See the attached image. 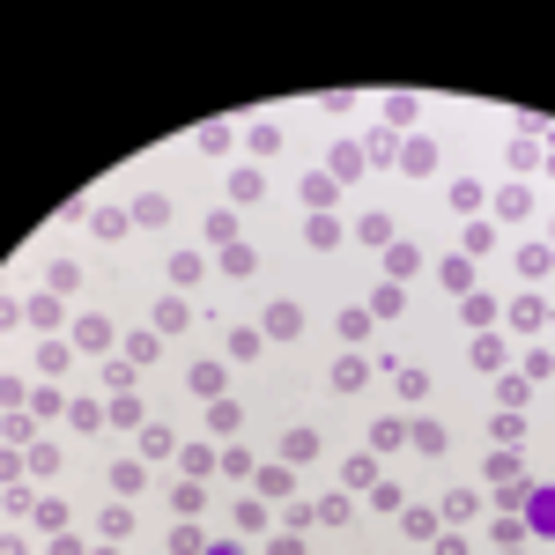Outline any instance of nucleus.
<instances>
[{
	"label": "nucleus",
	"instance_id": "412c9836",
	"mask_svg": "<svg viewBox=\"0 0 555 555\" xmlns=\"http://www.w3.org/2000/svg\"><path fill=\"white\" fill-rule=\"evenodd\" d=\"M259 341H266V334H252V326H237V334H230V356H259Z\"/></svg>",
	"mask_w": 555,
	"mask_h": 555
},
{
	"label": "nucleus",
	"instance_id": "39448f33",
	"mask_svg": "<svg viewBox=\"0 0 555 555\" xmlns=\"http://www.w3.org/2000/svg\"><path fill=\"white\" fill-rule=\"evenodd\" d=\"M400 163H407V171H437V141H407V149H400Z\"/></svg>",
	"mask_w": 555,
	"mask_h": 555
},
{
	"label": "nucleus",
	"instance_id": "6e6552de",
	"mask_svg": "<svg viewBox=\"0 0 555 555\" xmlns=\"http://www.w3.org/2000/svg\"><path fill=\"white\" fill-rule=\"evenodd\" d=\"M511 326H519V334H541V326H548V304H541V297H526L519 312H511Z\"/></svg>",
	"mask_w": 555,
	"mask_h": 555
},
{
	"label": "nucleus",
	"instance_id": "2eb2a0df",
	"mask_svg": "<svg viewBox=\"0 0 555 555\" xmlns=\"http://www.w3.org/2000/svg\"><path fill=\"white\" fill-rule=\"evenodd\" d=\"M451 208L474 215V208H482V185H474V178H459V185H451Z\"/></svg>",
	"mask_w": 555,
	"mask_h": 555
},
{
	"label": "nucleus",
	"instance_id": "6ab92c4d",
	"mask_svg": "<svg viewBox=\"0 0 555 555\" xmlns=\"http://www.w3.org/2000/svg\"><path fill=\"white\" fill-rule=\"evenodd\" d=\"M112 422H119V429H134V422H141V400H134V393H119V400H112Z\"/></svg>",
	"mask_w": 555,
	"mask_h": 555
},
{
	"label": "nucleus",
	"instance_id": "ddd939ff",
	"mask_svg": "<svg viewBox=\"0 0 555 555\" xmlns=\"http://www.w3.org/2000/svg\"><path fill=\"white\" fill-rule=\"evenodd\" d=\"M385 266H393V281H407L422 259H415V244H393V252H385Z\"/></svg>",
	"mask_w": 555,
	"mask_h": 555
},
{
	"label": "nucleus",
	"instance_id": "f257e3e1",
	"mask_svg": "<svg viewBox=\"0 0 555 555\" xmlns=\"http://www.w3.org/2000/svg\"><path fill=\"white\" fill-rule=\"evenodd\" d=\"M266 334H274V341H297V334H304V312H297L289 297H281V304H266Z\"/></svg>",
	"mask_w": 555,
	"mask_h": 555
},
{
	"label": "nucleus",
	"instance_id": "b1692460",
	"mask_svg": "<svg viewBox=\"0 0 555 555\" xmlns=\"http://www.w3.org/2000/svg\"><path fill=\"white\" fill-rule=\"evenodd\" d=\"M52 555H81V541H67V533H59V541H52Z\"/></svg>",
	"mask_w": 555,
	"mask_h": 555
},
{
	"label": "nucleus",
	"instance_id": "9d476101",
	"mask_svg": "<svg viewBox=\"0 0 555 555\" xmlns=\"http://www.w3.org/2000/svg\"><path fill=\"white\" fill-rule=\"evenodd\" d=\"M407 444V422H393V415H385L378 429H370V451H400Z\"/></svg>",
	"mask_w": 555,
	"mask_h": 555
},
{
	"label": "nucleus",
	"instance_id": "1a4fd4ad",
	"mask_svg": "<svg viewBox=\"0 0 555 555\" xmlns=\"http://www.w3.org/2000/svg\"><path fill=\"white\" fill-rule=\"evenodd\" d=\"M193 393L200 400H222V363H193Z\"/></svg>",
	"mask_w": 555,
	"mask_h": 555
},
{
	"label": "nucleus",
	"instance_id": "9b49d317",
	"mask_svg": "<svg viewBox=\"0 0 555 555\" xmlns=\"http://www.w3.org/2000/svg\"><path fill=\"white\" fill-rule=\"evenodd\" d=\"M519 274H526V281H541V274H548V244H541V237H533L526 252H519Z\"/></svg>",
	"mask_w": 555,
	"mask_h": 555
},
{
	"label": "nucleus",
	"instance_id": "423d86ee",
	"mask_svg": "<svg viewBox=\"0 0 555 555\" xmlns=\"http://www.w3.org/2000/svg\"><path fill=\"white\" fill-rule=\"evenodd\" d=\"M407 444H415L422 459H437V451H444V429L437 422H415V429H407Z\"/></svg>",
	"mask_w": 555,
	"mask_h": 555
},
{
	"label": "nucleus",
	"instance_id": "f8f14e48",
	"mask_svg": "<svg viewBox=\"0 0 555 555\" xmlns=\"http://www.w3.org/2000/svg\"><path fill=\"white\" fill-rule=\"evenodd\" d=\"M341 474H348V489H378V459H348Z\"/></svg>",
	"mask_w": 555,
	"mask_h": 555
},
{
	"label": "nucleus",
	"instance_id": "0eeeda50",
	"mask_svg": "<svg viewBox=\"0 0 555 555\" xmlns=\"http://www.w3.org/2000/svg\"><path fill=\"white\" fill-rule=\"evenodd\" d=\"M185 319H193V312H185L178 297H163V304H156V334H185Z\"/></svg>",
	"mask_w": 555,
	"mask_h": 555
},
{
	"label": "nucleus",
	"instance_id": "dca6fc26",
	"mask_svg": "<svg viewBox=\"0 0 555 555\" xmlns=\"http://www.w3.org/2000/svg\"><path fill=\"white\" fill-rule=\"evenodd\" d=\"M74 341H81V348H104V341H112V326H104V319H81V326H74Z\"/></svg>",
	"mask_w": 555,
	"mask_h": 555
},
{
	"label": "nucleus",
	"instance_id": "4468645a",
	"mask_svg": "<svg viewBox=\"0 0 555 555\" xmlns=\"http://www.w3.org/2000/svg\"><path fill=\"white\" fill-rule=\"evenodd\" d=\"M178 437H171V429H163V422H149V429H141V451H149V459H163V451H171Z\"/></svg>",
	"mask_w": 555,
	"mask_h": 555
},
{
	"label": "nucleus",
	"instance_id": "393cba45",
	"mask_svg": "<svg viewBox=\"0 0 555 555\" xmlns=\"http://www.w3.org/2000/svg\"><path fill=\"white\" fill-rule=\"evenodd\" d=\"M266 555H304V548H297V541H274V548H266Z\"/></svg>",
	"mask_w": 555,
	"mask_h": 555
},
{
	"label": "nucleus",
	"instance_id": "4be33fe9",
	"mask_svg": "<svg viewBox=\"0 0 555 555\" xmlns=\"http://www.w3.org/2000/svg\"><path fill=\"white\" fill-rule=\"evenodd\" d=\"M171 208H163V193H141V208H134V222H163Z\"/></svg>",
	"mask_w": 555,
	"mask_h": 555
},
{
	"label": "nucleus",
	"instance_id": "a878e982",
	"mask_svg": "<svg viewBox=\"0 0 555 555\" xmlns=\"http://www.w3.org/2000/svg\"><path fill=\"white\" fill-rule=\"evenodd\" d=\"M215 555H237V548H215Z\"/></svg>",
	"mask_w": 555,
	"mask_h": 555
},
{
	"label": "nucleus",
	"instance_id": "20e7f679",
	"mask_svg": "<svg viewBox=\"0 0 555 555\" xmlns=\"http://www.w3.org/2000/svg\"><path fill=\"white\" fill-rule=\"evenodd\" d=\"M215 266H222V274H237V281H244V274L259 266V252H252V244H222V259H215Z\"/></svg>",
	"mask_w": 555,
	"mask_h": 555
},
{
	"label": "nucleus",
	"instance_id": "f3484780",
	"mask_svg": "<svg viewBox=\"0 0 555 555\" xmlns=\"http://www.w3.org/2000/svg\"><path fill=\"white\" fill-rule=\"evenodd\" d=\"M89 222H96V237H127V215H119V208H96Z\"/></svg>",
	"mask_w": 555,
	"mask_h": 555
},
{
	"label": "nucleus",
	"instance_id": "f03ea898",
	"mask_svg": "<svg viewBox=\"0 0 555 555\" xmlns=\"http://www.w3.org/2000/svg\"><path fill=\"white\" fill-rule=\"evenodd\" d=\"M363 385H370V363L363 356H341L334 363V393H363Z\"/></svg>",
	"mask_w": 555,
	"mask_h": 555
},
{
	"label": "nucleus",
	"instance_id": "5701e85b",
	"mask_svg": "<svg viewBox=\"0 0 555 555\" xmlns=\"http://www.w3.org/2000/svg\"><path fill=\"white\" fill-rule=\"evenodd\" d=\"M23 319H37V326H59V297H37V304H30Z\"/></svg>",
	"mask_w": 555,
	"mask_h": 555
},
{
	"label": "nucleus",
	"instance_id": "a211bd4d",
	"mask_svg": "<svg viewBox=\"0 0 555 555\" xmlns=\"http://www.w3.org/2000/svg\"><path fill=\"white\" fill-rule=\"evenodd\" d=\"M104 533H112V541H127V533H134V511L112 504V511H104Z\"/></svg>",
	"mask_w": 555,
	"mask_h": 555
},
{
	"label": "nucleus",
	"instance_id": "aec40b11",
	"mask_svg": "<svg viewBox=\"0 0 555 555\" xmlns=\"http://www.w3.org/2000/svg\"><path fill=\"white\" fill-rule=\"evenodd\" d=\"M171 504L185 511V519H193V511H200V504H208V489H200V482H185V489H178V497H171Z\"/></svg>",
	"mask_w": 555,
	"mask_h": 555
},
{
	"label": "nucleus",
	"instance_id": "7ed1b4c3",
	"mask_svg": "<svg viewBox=\"0 0 555 555\" xmlns=\"http://www.w3.org/2000/svg\"><path fill=\"white\" fill-rule=\"evenodd\" d=\"M281 459H289V466L319 459V429H289V437H281Z\"/></svg>",
	"mask_w": 555,
	"mask_h": 555
}]
</instances>
